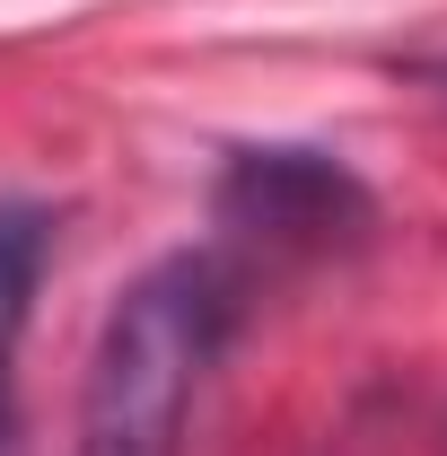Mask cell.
I'll use <instances>...</instances> for the list:
<instances>
[{"mask_svg": "<svg viewBox=\"0 0 447 456\" xmlns=\"http://www.w3.org/2000/svg\"><path fill=\"white\" fill-rule=\"evenodd\" d=\"M237 325V281L220 255H167L123 281L79 378V448L70 456H184L193 395Z\"/></svg>", "mask_w": 447, "mask_h": 456, "instance_id": "1", "label": "cell"}, {"mask_svg": "<svg viewBox=\"0 0 447 456\" xmlns=\"http://www.w3.org/2000/svg\"><path fill=\"white\" fill-rule=\"evenodd\" d=\"M211 202H220V228L280 255H325L369 228V184L334 150H237Z\"/></svg>", "mask_w": 447, "mask_h": 456, "instance_id": "2", "label": "cell"}, {"mask_svg": "<svg viewBox=\"0 0 447 456\" xmlns=\"http://www.w3.org/2000/svg\"><path fill=\"white\" fill-rule=\"evenodd\" d=\"M53 264V220L36 202H0V456H18V334L36 316V289Z\"/></svg>", "mask_w": 447, "mask_h": 456, "instance_id": "3", "label": "cell"}, {"mask_svg": "<svg viewBox=\"0 0 447 456\" xmlns=\"http://www.w3.org/2000/svg\"><path fill=\"white\" fill-rule=\"evenodd\" d=\"M430 79H447V61H439V70H430Z\"/></svg>", "mask_w": 447, "mask_h": 456, "instance_id": "4", "label": "cell"}]
</instances>
